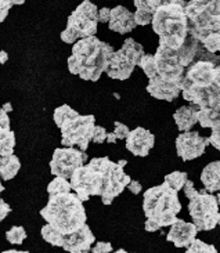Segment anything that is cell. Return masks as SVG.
I'll use <instances>...</instances> for the list:
<instances>
[{
  "label": "cell",
  "mask_w": 220,
  "mask_h": 253,
  "mask_svg": "<svg viewBox=\"0 0 220 253\" xmlns=\"http://www.w3.org/2000/svg\"><path fill=\"white\" fill-rule=\"evenodd\" d=\"M198 47L200 42L188 35L184 46L179 50L159 46L154 55L145 54L138 67L150 79L147 91L152 97L169 103L177 98L187 68L197 60Z\"/></svg>",
  "instance_id": "1"
},
{
  "label": "cell",
  "mask_w": 220,
  "mask_h": 253,
  "mask_svg": "<svg viewBox=\"0 0 220 253\" xmlns=\"http://www.w3.org/2000/svg\"><path fill=\"white\" fill-rule=\"evenodd\" d=\"M181 94L198 108V124L202 127L220 129V65L195 60L187 68Z\"/></svg>",
  "instance_id": "2"
},
{
  "label": "cell",
  "mask_w": 220,
  "mask_h": 253,
  "mask_svg": "<svg viewBox=\"0 0 220 253\" xmlns=\"http://www.w3.org/2000/svg\"><path fill=\"white\" fill-rule=\"evenodd\" d=\"M126 164L125 159L115 164L108 158H93L71 177L72 190L82 202L93 195H100L104 205H111L132 183L124 170Z\"/></svg>",
  "instance_id": "3"
},
{
  "label": "cell",
  "mask_w": 220,
  "mask_h": 253,
  "mask_svg": "<svg viewBox=\"0 0 220 253\" xmlns=\"http://www.w3.org/2000/svg\"><path fill=\"white\" fill-rule=\"evenodd\" d=\"M112 54V46L100 41L97 36L81 39L74 44L72 55L68 58L69 72L79 75L83 81L97 82L107 71Z\"/></svg>",
  "instance_id": "4"
},
{
  "label": "cell",
  "mask_w": 220,
  "mask_h": 253,
  "mask_svg": "<svg viewBox=\"0 0 220 253\" xmlns=\"http://www.w3.org/2000/svg\"><path fill=\"white\" fill-rule=\"evenodd\" d=\"M41 216L64 235L82 230L88 220L83 202L74 192L50 197L47 205L41 211Z\"/></svg>",
  "instance_id": "5"
},
{
  "label": "cell",
  "mask_w": 220,
  "mask_h": 253,
  "mask_svg": "<svg viewBox=\"0 0 220 253\" xmlns=\"http://www.w3.org/2000/svg\"><path fill=\"white\" fill-rule=\"evenodd\" d=\"M143 211L147 216L145 231L155 233L162 227H172L181 211L177 191L166 183L147 190L143 197Z\"/></svg>",
  "instance_id": "6"
},
{
  "label": "cell",
  "mask_w": 220,
  "mask_h": 253,
  "mask_svg": "<svg viewBox=\"0 0 220 253\" xmlns=\"http://www.w3.org/2000/svg\"><path fill=\"white\" fill-rule=\"evenodd\" d=\"M184 1H164L152 20V31L159 36V46L179 50L188 38V20Z\"/></svg>",
  "instance_id": "7"
},
{
  "label": "cell",
  "mask_w": 220,
  "mask_h": 253,
  "mask_svg": "<svg viewBox=\"0 0 220 253\" xmlns=\"http://www.w3.org/2000/svg\"><path fill=\"white\" fill-rule=\"evenodd\" d=\"M53 117L55 125L61 129V144L64 148L78 145L82 151L88 150L94 136L96 118L93 115H81L67 104L55 108Z\"/></svg>",
  "instance_id": "8"
},
{
  "label": "cell",
  "mask_w": 220,
  "mask_h": 253,
  "mask_svg": "<svg viewBox=\"0 0 220 253\" xmlns=\"http://www.w3.org/2000/svg\"><path fill=\"white\" fill-rule=\"evenodd\" d=\"M188 35L200 43L209 35L220 34V1L193 0L186 6Z\"/></svg>",
  "instance_id": "9"
},
{
  "label": "cell",
  "mask_w": 220,
  "mask_h": 253,
  "mask_svg": "<svg viewBox=\"0 0 220 253\" xmlns=\"http://www.w3.org/2000/svg\"><path fill=\"white\" fill-rule=\"evenodd\" d=\"M98 11L96 4L85 0L76 10L68 17L67 28L61 32V41L72 44L81 39H88L94 36L97 32Z\"/></svg>",
  "instance_id": "10"
},
{
  "label": "cell",
  "mask_w": 220,
  "mask_h": 253,
  "mask_svg": "<svg viewBox=\"0 0 220 253\" xmlns=\"http://www.w3.org/2000/svg\"><path fill=\"white\" fill-rule=\"evenodd\" d=\"M144 55L143 46L134 39L128 38L124 42L122 48H119L118 51H114V54L111 55L105 72L111 79L126 81L131 78L136 65H140Z\"/></svg>",
  "instance_id": "11"
},
{
  "label": "cell",
  "mask_w": 220,
  "mask_h": 253,
  "mask_svg": "<svg viewBox=\"0 0 220 253\" xmlns=\"http://www.w3.org/2000/svg\"><path fill=\"white\" fill-rule=\"evenodd\" d=\"M188 212L198 231H211L220 226V212L218 198L204 188L193 199H190Z\"/></svg>",
  "instance_id": "12"
},
{
  "label": "cell",
  "mask_w": 220,
  "mask_h": 253,
  "mask_svg": "<svg viewBox=\"0 0 220 253\" xmlns=\"http://www.w3.org/2000/svg\"><path fill=\"white\" fill-rule=\"evenodd\" d=\"M88 154L75 148H57L50 162V170L55 177L71 178L78 169L85 166L88 161Z\"/></svg>",
  "instance_id": "13"
},
{
  "label": "cell",
  "mask_w": 220,
  "mask_h": 253,
  "mask_svg": "<svg viewBox=\"0 0 220 253\" xmlns=\"http://www.w3.org/2000/svg\"><path fill=\"white\" fill-rule=\"evenodd\" d=\"M209 138L200 136L198 131L181 133L176 138V152L183 161H193L205 154Z\"/></svg>",
  "instance_id": "14"
},
{
  "label": "cell",
  "mask_w": 220,
  "mask_h": 253,
  "mask_svg": "<svg viewBox=\"0 0 220 253\" xmlns=\"http://www.w3.org/2000/svg\"><path fill=\"white\" fill-rule=\"evenodd\" d=\"M96 242V237L93 235L90 227L86 224L82 230L71 234V235H64L62 234L61 248L68 253H90L93 249V244Z\"/></svg>",
  "instance_id": "15"
},
{
  "label": "cell",
  "mask_w": 220,
  "mask_h": 253,
  "mask_svg": "<svg viewBox=\"0 0 220 253\" xmlns=\"http://www.w3.org/2000/svg\"><path fill=\"white\" fill-rule=\"evenodd\" d=\"M198 228L194 223H187L184 220L177 219L171 227V231L166 235V240L175 244L176 248H190L197 238Z\"/></svg>",
  "instance_id": "16"
},
{
  "label": "cell",
  "mask_w": 220,
  "mask_h": 253,
  "mask_svg": "<svg viewBox=\"0 0 220 253\" xmlns=\"http://www.w3.org/2000/svg\"><path fill=\"white\" fill-rule=\"evenodd\" d=\"M155 137L150 130L144 127H136L132 130L129 137L126 138V148L136 157H147L150 150L154 147Z\"/></svg>",
  "instance_id": "17"
},
{
  "label": "cell",
  "mask_w": 220,
  "mask_h": 253,
  "mask_svg": "<svg viewBox=\"0 0 220 253\" xmlns=\"http://www.w3.org/2000/svg\"><path fill=\"white\" fill-rule=\"evenodd\" d=\"M108 27L111 31H114L117 34H129L131 31L137 27L136 20H134V13L129 11L124 6L114 7L111 10V20Z\"/></svg>",
  "instance_id": "18"
},
{
  "label": "cell",
  "mask_w": 220,
  "mask_h": 253,
  "mask_svg": "<svg viewBox=\"0 0 220 253\" xmlns=\"http://www.w3.org/2000/svg\"><path fill=\"white\" fill-rule=\"evenodd\" d=\"M164 1L159 0H134V6H136V13H134V20L137 25H148L152 24L154 15L157 13L159 7L162 6Z\"/></svg>",
  "instance_id": "19"
},
{
  "label": "cell",
  "mask_w": 220,
  "mask_h": 253,
  "mask_svg": "<svg viewBox=\"0 0 220 253\" xmlns=\"http://www.w3.org/2000/svg\"><path fill=\"white\" fill-rule=\"evenodd\" d=\"M173 119L177 125L180 131H190L194 125L198 122V108L195 105L188 107H180L179 110L173 114Z\"/></svg>",
  "instance_id": "20"
},
{
  "label": "cell",
  "mask_w": 220,
  "mask_h": 253,
  "mask_svg": "<svg viewBox=\"0 0 220 253\" xmlns=\"http://www.w3.org/2000/svg\"><path fill=\"white\" fill-rule=\"evenodd\" d=\"M201 181L209 194L220 191V161L208 164L201 173Z\"/></svg>",
  "instance_id": "21"
},
{
  "label": "cell",
  "mask_w": 220,
  "mask_h": 253,
  "mask_svg": "<svg viewBox=\"0 0 220 253\" xmlns=\"http://www.w3.org/2000/svg\"><path fill=\"white\" fill-rule=\"evenodd\" d=\"M20 169L21 162L15 155L0 158V174H1L3 181H7V180H11V178L15 177Z\"/></svg>",
  "instance_id": "22"
},
{
  "label": "cell",
  "mask_w": 220,
  "mask_h": 253,
  "mask_svg": "<svg viewBox=\"0 0 220 253\" xmlns=\"http://www.w3.org/2000/svg\"><path fill=\"white\" fill-rule=\"evenodd\" d=\"M188 181L187 180V173L186 171H172V173H169V174H166L165 176V181L168 185H171L175 191H180V190H183L184 188V185Z\"/></svg>",
  "instance_id": "23"
},
{
  "label": "cell",
  "mask_w": 220,
  "mask_h": 253,
  "mask_svg": "<svg viewBox=\"0 0 220 253\" xmlns=\"http://www.w3.org/2000/svg\"><path fill=\"white\" fill-rule=\"evenodd\" d=\"M72 190V185L68 183L65 178L55 177L50 184L47 185V192L50 197L53 195H60V194H68Z\"/></svg>",
  "instance_id": "24"
},
{
  "label": "cell",
  "mask_w": 220,
  "mask_h": 253,
  "mask_svg": "<svg viewBox=\"0 0 220 253\" xmlns=\"http://www.w3.org/2000/svg\"><path fill=\"white\" fill-rule=\"evenodd\" d=\"M42 238L51 244L53 247H60L61 248V240H62V234L58 233L57 230H54L50 224H46V226L42 227Z\"/></svg>",
  "instance_id": "25"
},
{
  "label": "cell",
  "mask_w": 220,
  "mask_h": 253,
  "mask_svg": "<svg viewBox=\"0 0 220 253\" xmlns=\"http://www.w3.org/2000/svg\"><path fill=\"white\" fill-rule=\"evenodd\" d=\"M14 147H15V134L10 131L4 137H0V157H10L14 155Z\"/></svg>",
  "instance_id": "26"
},
{
  "label": "cell",
  "mask_w": 220,
  "mask_h": 253,
  "mask_svg": "<svg viewBox=\"0 0 220 253\" xmlns=\"http://www.w3.org/2000/svg\"><path fill=\"white\" fill-rule=\"evenodd\" d=\"M6 238L13 245H21L24 242V240L27 238V231H25L24 227L14 226L6 233Z\"/></svg>",
  "instance_id": "27"
},
{
  "label": "cell",
  "mask_w": 220,
  "mask_h": 253,
  "mask_svg": "<svg viewBox=\"0 0 220 253\" xmlns=\"http://www.w3.org/2000/svg\"><path fill=\"white\" fill-rule=\"evenodd\" d=\"M204 48L211 54L220 53V34H212L208 36L205 41L201 43Z\"/></svg>",
  "instance_id": "28"
},
{
  "label": "cell",
  "mask_w": 220,
  "mask_h": 253,
  "mask_svg": "<svg viewBox=\"0 0 220 253\" xmlns=\"http://www.w3.org/2000/svg\"><path fill=\"white\" fill-rule=\"evenodd\" d=\"M184 253H219L216 251V248L214 245L205 244L204 241L195 240L193 242V245L190 248H187V251Z\"/></svg>",
  "instance_id": "29"
},
{
  "label": "cell",
  "mask_w": 220,
  "mask_h": 253,
  "mask_svg": "<svg viewBox=\"0 0 220 253\" xmlns=\"http://www.w3.org/2000/svg\"><path fill=\"white\" fill-rule=\"evenodd\" d=\"M10 130V118L6 111H0V137H4L8 134Z\"/></svg>",
  "instance_id": "30"
},
{
  "label": "cell",
  "mask_w": 220,
  "mask_h": 253,
  "mask_svg": "<svg viewBox=\"0 0 220 253\" xmlns=\"http://www.w3.org/2000/svg\"><path fill=\"white\" fill-rule=\"evenodd\" d=\"M115 134H117V137L119 138V140H124V138H128L129 137V134H131V130H129V127L126 126V125L121 124V122H115Z\"/></svg>",
  "instance_id": "31"
},
{
  "label": "cell",
  "mask_w": 220,
  "mask_h": 253,
  "mask_svg": "<svg viewBox=\"0 0 220 253\" xmlns=\"http://www.w3.org/2000/svg\"><path fill=\"white\" fill-rule=\"evenodd\" d=\"M107 137H108L107 130L104 129L103 126H96V130H94V136H93V143L103 144L104 141H107Z\"/></svg>",
  "instance_id": "32"
},
{
  "label": "cell",
  "mask_w": 220,
  "mask_h": 253,
  "mask_svg": "<svg viewBox=\"0 0 220 253\" xmlns=\"http://www.w3.org/2000/svg\"><path fill=\"white\" fill-rule=\"evenodd\" d=\"M112 245L110 242H97L90 253H111Z\"/></svg>",
  "instance_id": "33"
},
{
  "label": "cell",
  "mask_w": 220,
  "mask_h": 253,
  "mask_svg": "<svg viewBox=\"0 0 220 253\" xmlns=\"http://www.w3.org/2000/svg\"><path fill=\"white\" fill-rule=\"evenodd\" d=\"M183 190H184V195H186L188 199H193L194 197H197V195L200 194V191H198V190H195L194 183L191 181V180H188V181H187Z\"/></svg>",
  "instance_id": "34"
},
{
  "label": "cell",
  "mask_w": 220,
  "mask_h": 253,
  "mask_svg": "<svg viewBox=\"0 0 220 253\" xmlns=\"http://www.w3.org/2000/svg\"><path fill=\"white\" fill-rule=\"evenodd\" d=\"M11 6H13V1L11 0H1L0 1V13H1V17H0V21L3 22V21L6 20V15L7 13H8V10L11 8Z\"/></svg>",
  "instance_id": "35"
},
{
  "label": "cell",
  "mask_w": 220,
  "mask_h": 253,
  "mask_svg": "<svg viewBox=\"0 0 220 253\" xmlns=\"http://www.w3.org/2000/svg\"><path fill=\"white\" fill-rule=\"evenodd\" d=\"M111 20V8L108 7H103V8H100V11H98V22H108L110 24Z\"/></svg>",
  "instance_id": "36"
},
{
  "label": "cell",
  "mask_w": 220,
  "mask_h": 253,
  "mask_svg": "<svg viewBox=\"0 0 220 253\" xmlns=\"http://www.w3.org/2000/svg\"><path fill=\"white\" fill-rule=\"evenodd\" d=\"M209 143L212 144L216 150L220 151V129H212V134L209 137Z\"/></svg>",
  "instance_id": "37"
},
{
  "label": "cell",
  "mask_w": 220,
  "mask_h": 253,
  "mask_svg": "<svg viewBox=\"0 0 220 253\" xmlns=\"http://www.w3.org/2000/svg\"><path fill=\"white\" fill-rule=\"evenodd\" d=\"M10 212H11V208L8 206V204L4 202V199H0V213H1V214H0V219H6V216Z\"/></svg>",
  "instance_id": "38"
},
{
  "label": "cell",
  "mask_w": 220,
  "mask_h": 253,
  "mask_svg": "<svg viewBox=\"0 0 220 253\" xmlns=\"http://www.w3.org/2000/svg\"><path fill=\"white\" fill-rule=\"evenodd\" d=\"M128 188H129L132 191V194H134V195H137V194H140V192L143 191V187H141V184L138 183L137 180H132V183L129 184Z\"/></svg>",
  "instance_id": "39"
},
{
  "label": "cell",
  "mask_w": 220,
  "mask_h": 253,
  "mask_svg": "<svg viewBox=\"0 0 220 253\" xmlns=\"http://www.w3.org/2000/svg\"><path fill=\"white\" fill-rule=\"evenodd\" d=\"M117 140H118V137L115 133H108V137H107V141L110 144H115L117 143Z\"/></svg>",
  "instance_id": "40"
},
{
  "label": "cell",
  "mask_w": 220,
  "mask_h": 253,
  "mask_svg": "<svg viewBox=\"0 0 220 253\" xmlns=\"http://www.w3.org/2000/svg\"><path fill=\"white\" fill-rule=\"evenodd\" d=\"M1 110L6 111L7 114H8V112H11V111H13V107H11V104L10 103H6L4 105H3V108H1Z\"/></svg>",
  "instance_id": "41"
},
{
  "label": "cell",
  "mask_w": 220,
  "mask_h": 253,
  "mask_svg": "<svg viewBox=\"0 0 220 253\" xmlns=\"http://www.w3.org/2000/svg\"><path fill=\"white\" fill-rule=\"evenodd\" d=\"M3 253H29L28 251H15V249H10V251H4Z\"/></svg>",
  "instance_id": "42"
},
{
  "label": "cell",
  "mask_w": 220,
  "mask_h": 253,
  "mask_svg": "<svg viewBox=\"0 0 220 253\" xmlns=\"http://www.w3.org/2000/svg\"><path fill=\"white\" fill-rule=\"evenodd\" d=\"M6 61H7V53L3 50V51H1V64H4Z\"/></svg>",
  "instance_id": "43"
},
{
  "label": "cell",
  "mask_w": 220,
  "mask_h": 253,
  "mask_svg": "<svg viewBox=\"0 0 220 253\" xmlns=\"http://www.w3.org/2000/svg\"><path fill=\"white\" fill-rule=\"evenodd\" d=\"M115 253H128V252H126L125 249H118V251Z\"/></svg>",
  "instance_id": "44"
},
{
  "label": "cell",
  "mask_w": 220,
  "mask_h": 253,
  "mask_svg": "<svg viewBox=\"0 0 220 253\" xmlns=\"http://www.w3.org/2000/svg\"><path fill=\"white\" fill-rule=\"evenodd\" d=\"M216 198H218V202H219V206H220V192H219V195H218Z\"/></svg>",
  "instance_id": "45"
}]
</instances>
